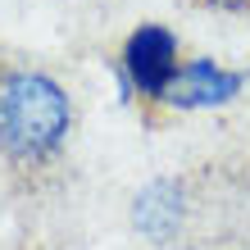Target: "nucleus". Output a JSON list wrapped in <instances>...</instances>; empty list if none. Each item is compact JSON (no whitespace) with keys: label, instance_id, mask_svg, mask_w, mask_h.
Returning <instances> with one entry per match:
<instances>
[{"label":"nucleus","instance_id":"f257e3e1","mask_svg":"<svg viewBox=\"0 0 250 250\" xmlns=\"http://www.w3.org/2000/svg\"><path fill=\"white\" fill-rule=\"evenodd\" d=\"M73 132L64 82L27 64H0V164L14 173L50 168Z\"/></svg>","mask_w":250,"mask_h":250},{"label":"nucleus","instance_id":"f03ea898","mask_svg":"<svg viewBox=\"0 0 250 250\" xmlns=\"http://www.w3.org/2000/svg\"><path fill=\"white\" fill-rule=\"evenodd\" d=\"M119 73H123V91L127 96H141V100H155L159 105L164 86L178 73V32L164 27V23H141L123 41Z\"/></svg>","mask_w":250,"mask_h":250},{"label":"nucleus","instance_id":"7ed1b4c3","mask_svg":"<svg viewBox=\"0 0 250 250\" xmlns=\"http://www.w3.org/2000/svg\"><path fill=\"white\" fill-rule=\"evenodd\" d=\"M246 82H250L246 68H223L214 60H187V64H178L173 82L164 86L159 105H168V109H218L228 100H237V91Z\"/></svg>","mask_w":250,"mask_h":250},{"label":"nucleus","instance_id":"20e7f679","mask_svg":"<svg viewBox=\"0 0 250 250\" xmlns=\"http://www.w3.org/2000/svg\"><path fill=\"white\" fill-rule=\"evenodd\" d=\"M187 223V182L182 178H155L132 200V228L150 246H173Z\"/></svg>","mask_w":250,"mask_h":250},{"label":"nucleus","instance_id":"39448f33","mask_svg":"<svg viewBox=\"0 0 250 250\" xmlns=\"http://www.w3.org/2000/svg\"><path fill=\"white\" fill-rule=\"evenodd\" d=\"M209 9H223V14H250V0H200Z\"/></svg>","mask_w":250,"mask_h":250},{"label":"nucleus","instance_id":"423d86ee","mask_svg":"<svg viewBox=\"0 0 250 250\" xmlns=\"http://www.w3.org/2000/svg\"><path fill=\"white\" fill-rule=\"evenodd\" d=\"M246 73H250V68H246Z\"/></svg>","mask_w":250,"mask_h":250}]
</instances>
